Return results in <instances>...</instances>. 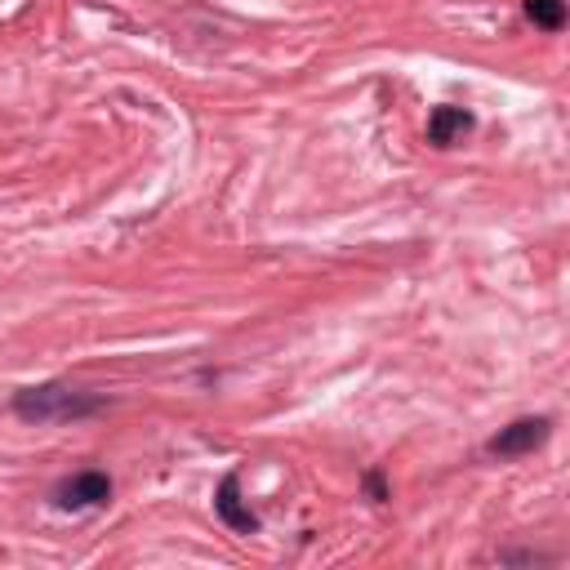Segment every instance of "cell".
I'll return each mask as SVG.
<instances>
[{
	"instance_id": "4",
	"label": "cell",
	"mask_w": 570,
	"mask_h": 570,
	"mask_svg": "<svg viewBox=\"0 0 570 570\" xmlns=\"http://www.w3.org/2000/svg\"><path fill=\"white\" fill-rule=\"evenodd\" d=\"M214 508H218V517H223L232 530H240V534H254V530H258V517L240 503V476H236V472H227V476L218 481Z\"/></svg>"
},
{
	"instance_id": "5",
	"label": "cell",
	"mask_w": 570,
	"mask_h": 570,
	"mask_svg": "<svg viewBox=\"0 0 570 570\" xmlns=\"http://www.w3.org/2000/svg\"><path fill=\"white\" fill-rule=\"evenodd\" d=\"M468 129H472V111H463V107H436L428 116V142H436V147H450Z\"/></svg>"
},
{
	"instance_id": "1",
	"label": "cell",
	"mask_w": 570,
	"mask_h": 570,
	"mask_svg": "<svg viewBox=\"0 0 570 570\" xmlns=\"http://www.w3.org/2000/svg\"><path fill=\"white\" fill-rule=\"evenodd\" d=\"M107 401L94 392H76L67 383H45V387H22L13 396V410L31 423H53V419H89L98 414Z\"/></svg>"
},
{
	"instance_id": "2",
	"label": "cell",
	"mask_w": 570,
	"mask_h": 570,
	"mask_svg": "<svg viewBox=\"0 0 570 570\" xmlns=\"http://www.w3.org/2000/svg\"><path fill=\"white\" fill-rule=\"evenodd\" d=\"M111 499V476L98 472V468H85V472H71L53 485V503L67 508V512H80V508H102Z\"/></svg>"
},
{
	"instance_id": "3",
	"label": "cell",
	"mask_w": 570,
	"mask_h": 570,
	"mask_svg": "<svg viewBox=\"0 0 570 570\" xmlns=\"http://www.w3.org/2000/svg\"><path fill=\"white\" fill-rule=\"evenodd\" d=\"M548 432H552V419H543V414H530V419H517V423H508V428H499V436H490V454H499V459H517V454H530V450H539L543 441H548Z\"/></svg>"
},
{
	"instance_id": "6",
	"label": "cell",
	"mask_w": 570,
	"mask_h": 570,
	"mask_svg": "<svg viewBox=\"0 0 570 570\" xmlns=\"http://www.w3.org/2000/svg\"><path fill=\"white\" fill-rule=\"evenodd\" d=\"M525 18L543 31H561L566 27V0H525Z\"/></svg>"
}]
</instances>
